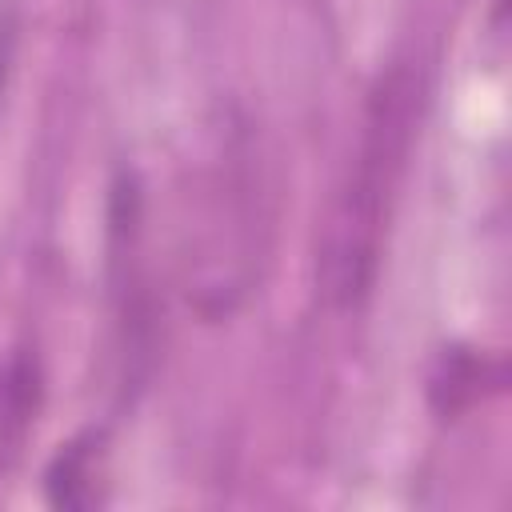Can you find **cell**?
Returning a JSON list of instances; mask_svg holds the SVG:
<instances>
[{
  "label": "cell",
  "mask_w": 512,
  "mask_h": 512,
  "mask_svg": "<svg viewBox=\"0 0 512 512\" xmlns=\"http://www.w3.org/2000/svg\"><path fill=\"white\" fill-rule=\"evenodd\" d=\"M424 92V72L408 60L388 64L368 88L356 144L340 168L316 240V288L332 308H360L376 288L424 120Z\"/></svg>",
  "instance_id": "obj_1"
},
{
  "label": "cell",
  "mask_w": 512,
  "mask_h": 512,
  "mask_svg": "<svg viewBox=\"0 0 512 512\" xmlns=\"http://www.w3.org/2000/svg\"><path fill=\"white\" fill-rule=\"evenodd\" d=\"M272 172L252 124L224 112L196 160L180 216L184 296L204 320H228L260 284L272 244Z\"/></svg>",
  "instance_id": "obj_2"
},
{
  "label": "cell",
  "mask_w": 512,
  "mask_h": 512,
  "mask_svg": "<svg viewBox=\"0 0 512 512\" xmlns=\"http://www.w3.org/2000/svg\"><path fill=\"white\" fill-rule=\"evenodd\" d=\"M108 432L80 428L44 464V500L64 512H92L108 500Z\"/></svg>",
  "instance_id": "obj_3"
},
{
  "label": "cell",
  "mask_w": 512,
  "mask_h": 512,
  "mask_svg": "<svg viewBox=\"0 0 512 512\" xmlns=\"http://www.w3.org/2000/svg\"><path fill=\"white\" fill-rule=\"evenodd\" d=\"M44 408V368L32 348H12L0 360V472H8L36 432Z\"/></svg>",
  "instance_id": "obj_4"
},
{
  "label": "cell",
  "mask_w": 512,
  "mask_h": 512,
  "mask_svg": "<svg viewBox=\"0 0 512 512\" xmlns=\"http://www.w3.org/2000/svg\"><path fill=\"white\" fill-rule=\"evenodd\" d=\"M504 384V364L476 348H444L428 376V400L444 420L464 416L472 404H484Z\"/></svg>",
  "instance_id": "obj_5"
},
{
  "label": "cell",
  "mask_w": 512,
  "mask_h": 512,
  "mask_svg": "<svg viewBox=\"0 0 512 512\" xmlns=\"http://www.w3.org/2000/svg\"><path fill=\"white\" fill-rule=\"evenodd\" d=\"M16 48H20V20L12 8H0V108H4V92L12 84Z\"/></svg>",
  "instance_id": "obj_6"
}]
</instances>
